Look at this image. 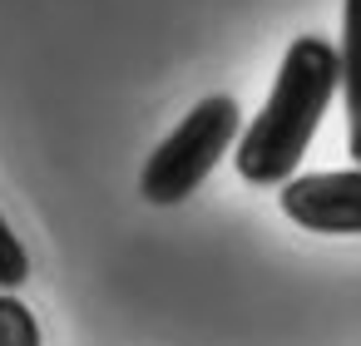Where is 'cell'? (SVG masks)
<instances>
[{
    "instance_id": "1",
    "label": "cell",
    "mask_w": 361,
    "mask_h": 346,
    "mask_svg": "<svg viewBox=\"0 0 361 346\" xmlns=\"http://www.w3.org/2000/svg\"><path fill=\"white\" fill-rule=\"evenodd\" d=\"M336 85V45L322 35H297L277 65L267 104L238 134V178L252 188H282L287 178H297V163L312 149V134L322 129Z\"/></svg>"
},
{
    "instance_id": "2",
    "label": "cell",
    "mask_w": 361,
    "mask_h": 346,
    "mask_svg": "<svg viewBox=\"0 0 361 346\" xmlns=\"http://www.w3.org/2000/svg\"><path fill=\"white\" fill-rule=\"evenodd\" d=\"M238 134H243V109H238V99H228V94L198 99V104L169 129V139L144 159L139 193H144L154 208H173V203L193 198V188L223 163V154L238 144Z\"/></svg>"
},
{
    "instance_id": "3",
    "label": "cell",
    "mask_w": 361,
    "mask_h": 346,
    "mask_svg": "<svg viewBox=\"0 0 361 346\" xmlns=\"http://www.w3.org/2000/svg\"><path fill=\"white\" fill-rule=\"evenodd\" d=\"M282 213L326 237H361V168L297 173L282 183Z\"/></svg>"
},
{
    "instance_id": "4",
    "label": "cell",
    "mask_w": 361,
    "mask_h": 346,
    "mask_svg": "<svg viewBox=\"0 0 361 346\" xmlns=\"http://www.w3.org/2000/svg\"><path fill=\"white\" fill-rule=\"evenodd\" d=\"M341 104H346V149L361 168V0H341V45H336Z\"/></svg>"
},
{
    "instance_id": "5",
    "label": "cell",
    "mask_w": 361,
    "mask_h": 346,
    "mask_svg": "<svg viewBox=\"0 0 361 346\" xmlns=\"http://www.w3.org/2000/svg\"><path fill=\"white\" fill-rule=\"evenodd\" d=\"M0 346H40V321L16 292H0Z\"/></svg>"
},
{
    "instance_id": "6",
    "label": "cell",
    "mask_w": 361,
    "mask_h": 346,
    "mask_svg": "<svg viewBox=\"0 0 361 346\" xmlns=\"http://www.w3.org/2000/svg\"><path fill=\"white\" fill-rule=\"evenodd\" d=\"M25 277H30V252L16 237V228L6 223V213H0V292H20Z\"/></svg>"
}]
</instances>
